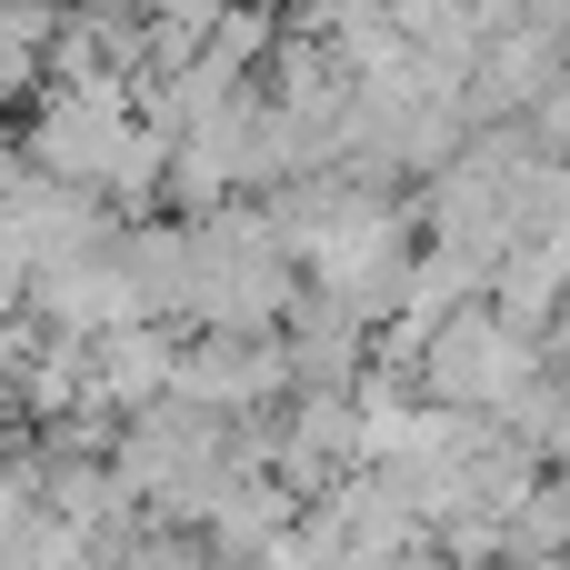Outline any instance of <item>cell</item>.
<instances>
[{
  "mask_svg": "<svg viewBox=\"0 0 570 570\" xmlns=\"http://www.w3.org/2000/svg\"><path fill=\"white\" fill-rule=\"evenodd\" d=\"M531 381H541V341H511V331L471 301V311H451V321L431 331V351H421V371H411V401L501 421Z\"/></svg>",
  "mask_w": 570,
  "mask_h": 570,
  "instance_id": "1",
  "label": "cell"
},
{
  "mask_svg": "<svg viewBox=\"0 0 570 570\" xmlns=\"http://www.w3.org/2000/svg\"><path fill=\"white\" fill-rule=\"evenodd\" d=\"M10 140H20V160H30L40 180L100 200L110 170H120V140H130V90H120V80H100V90H40V100L10 120Z\"/></svg>",
  "mask_w": 570,
  "mask_h": 570,
  "instance_id": "2",
  "label": "cell"
},
{
  "mask_svg": "<svg viewBox=\"0 0 570 570\" xmlns=\"http://www.w3.org/2000/svg\"><path fill=\"white\" fill-rule=\"evenodd\" d=\"M160 401L210 411V421H271L291 401V361H281V341H200L190 331L170 351V391Z\"/></svg>",
  "mask_w": 570,
  "mask_h": 570,
  "instance_id": "3",
  "label": "cell"
},
{
  "mask_svg": "<svg viewBox=\"0 0 570 570\" xmlns=\"http://www.w3.org/2000/svg\"><path fill=\"white\" fill-rule=\"evenodd\" d=\"M281 361H291V391H361V381H371V321H351V311L321 301V291H291V311H281Z\"/></svg>",
  "mask_w": 570,
  "mask_h": 570,
  "instance_id": "4",
  "label": "cell"
},
{
  "mask_svg": "<svg viewBox=\"0 0 570 570\" xmlns=\"http://www.w3.org/2000/svg\"><path fill=\"white\" fill-rule=\"evenodd\" d=\"M110 261L140 301V321L180 341L190 331V230L180 220H130V230H110Z\"/></svg>",
  "mask_w": 570,
  "mask_h": 570,
  "instance_id": "5",
  "label": "cell"
},
{
  "mask_svg": "<svg viewBox=\"0 0 570 570\" xmlns=\"http://www.w3.org/2000/svg\"><path fill=\"white\" fill-rule=\"evenodd\" d=\"M170 331H150V321H130V331H110V341H90V391L80 401H100L110 421H140L160 391H170Z\"/></svg>",
  "mask_w": 570,
  "mask_h": 570,
  "instance_id": "6",
  "label": "cell"
},
{
  "mask_svg": "<svg viewBox=\"0 0 570 570\" xmlns=\"http://www.w3.org/2000/svg\"><path fill=\"white\" fill-rule=\"evenodd\" d=\"M501 551H511V561H570V471H541V481H531V501L501 521Z\"/></svg>",
  "mask_w": 570,
  "mask_h": 570,
  "instance_id": "7",
  "label": "cell"
},
{
  "mask_svg": "<svg viewBox=\"0 0 570 570\" xmlns=\"http://www.w3.org/2000/svg\"><path fill=\"white\" fill-rule=\"evenodd\" d=\"M271 40H281V10H250V0H230V10L200 30V60H220V70H240V80H261Z\"/></svg>",
  "mask_w": 570,
  "mask_h": 570,
  "instance_id": "8",
  "label": "cell"
},
{
  "mask_svg": "<svg viewBox=\"0 0 570 570\" xmlns=\"http://www.w3.org/2000/svg\"><path fill=\"white\" fill-rule=\"evenodd\" d=\"M130 570H220V561H210L200 531H160V521H150V531L130 541Z\"/></svg>",
  "mask_w": 570,
  "mask_h": 570,
  "instance_id": "9",
  "label": "cell"
},
{
  "mask_svg": "<svg viewBox=\"0 0 570 570\" xmlns=\"http://www.w3.org/2000/svg\"><path fill=\"white\" fill-rule=\"evenodd\" d=\"M220 10H230V0H140V20H170V30H190V40H200Z\"/></svg>",
  "mask_w": 570,
  "mask_h": 570,
  "instance_id": "10",
  "label": "cell"
}]
</instances>
